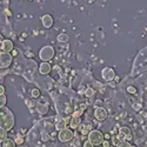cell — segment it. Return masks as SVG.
I'll use <instances>...</instances> for the list:
<instances>
[{"label": "cell", "mask_w": 147, "mask_h": 147, "mask_svg": "<svg viewBox=\"0 0 147 147\" xmlns=\"http://www.w3.org/2000/svg\"><path fill=\"white\" fill-rule=\"evenodd\" d=\"M58 41L59 42H61V44H65V42H68V40H69V36H68V34H66V33H61V34H59L58 35Z\"/></svg>", "instance_id": "16"}, {"label": "cell", "mask_w": 147, "mask_h": 147, "mask_svg": "<svg viewBox=\"0 0 147 147\" xmlns=\"http://www.w3.org/2000/svg\"><path fill=\"white\" fill-rule=\"evenodd\" d=\"M36 111H38L40 114H45L48 111V105L47 104H38L36 105Z\"/></svg>", "instance_id": "15"}, {"label": "cell", "mask_w": 147, "mask_h": 147, "mask_svg": "<svg viewBox=\"0 0 147 147\" xmlns=\"http://www.w3.org/2000/svg\"><path fill=\"white\" fill-rule=\"evenodd\" d=\"M101 77H102V79L106 80V81H112V80H114V78H115V72H114V69L111 68V67H106V68H104V69L101 71Z\"/></svg>", "instance_id": "7"}, {"label": "cell", "mask_w": 147, "mask_h": 147, "mask_svg": "<svg viewBox=\"0 0 147 147\" xmlns=\"http://www.w3.org/2000/svg\"><path fill=\"white\" fill-rule=\"evenodd\" d=\"M93 94H94V90H92V88H87L86 92H85V95H86L87 98L93 96Z\"/></svg>", "instance_id": "24"}, {"label": "cell", "mask_w": 147, "mask_h": 147, "mask_svg": "<svg viewBox=\"0 0 147 147\" xmlns=\"http://www.w3.org/2000/svg\"><path fill=\"white\" fill-rule=\"evenodd\" d=\"M51 69H52V67H51V65L48 64V63H45V61H42V63L40 64V66H39V72L41 73V74H48V73L51 72Z\"/></svg>", "instance_id": "11"}, {"label": "cell", "mask_w": 147, "mask_h": 147, "mask_svg": "<svg viewBox=\"0 0 147 147\" xmlns=\"http://www.w3.org/2000/svg\"><path fill=\"white\" fill-rule=\"evenodd\" d=\"M94 117L98 121H104L107 118V111L104 107H96L94 109Z\"/></svg>", "instance_id": "8"}, {"label": "cell", "mask_w": 147, "mask_h": 147, "mask_svg": "<svg viewBox=\"0 0 147 147\" xmlns=\"http://www.w3.org/2000/svg\"><path fill=\"white\" fill-rule=\"evenodd\" d=\"M85 108H86V105H85V104H81V105H80V108H79V111H76L74 113L72 114V117L80 118V117H81V114H82V113H84V111H85Z\"/></svg>", "instance_id": "18"}, {"label": "cell", "mask_w": 147, "mask_h": 147, "mask_svg": "<svg viewBox=\"0 0 147 147\" xmlns=\"http://www.w3.org/2000/svg\"><path fill=\"white\" fill-rule=\"evenodd\" d=\"M84 147H94V145L87 139V141H85V142H84Z\"/></svg>", "instance_id": "28"}, {"label": "cell", "mask_w": 147, "mask_h": 147, "mask_svg": "<svg viewBox=\"0 0 147 147\" xmlns=\"http://www.w3.org/2000/svg\"><path fill=\"white\" fill-rule=\"evenodd\" d=\"M31 96L33 98V99H36V98H39L40 96V91L38 88H34L31 91Z\"/></svg>", "instance_id": "20"}, {"label": "cell", "mask_w": 147, "mask_h": 147, "mask_svg": "<svg viewBox=\"0 0 147 147\" xmlns=\"http://www.w3.org/2000/svg\"><path fill=\"white\" fill-rule=\"evenodd\" d=\"M5 94V87L3 85H0V95H4Z\"/></svg>", "instance_id": "30"}, {"label": "cell", "mask_w": 147, "mask_h": 147, "mask_svg": "<svg viewBox=\"0 0 147 147\" xmlns=\"http://www.w3.org/2000/svg\"><path fill=\"white\" fill-rule=\"evenodd\" d=\"M16 145H17V144H16L14 140L8 139V138H7L5 141L1 142V146H3V147H16Z\"/></svg>", "instance_id": "17"}, {"label": "cell", "mask_w": 147, "mask_h": 147, "mask_svg": "<svg viewBox=\"0 0 147 147\" xmlns=\"http://www.w3.org/2000/svg\"><path fill=\"white\" fill-rule=\"evenodd\" d=\"M117 147H133V146L129 144V141H120L118 142Z\"/></svg>", "instance_id": "22"}, {"label": "cell", "mask_w": 147, "mask_h": 147, "mask_svg": "<svg viewBox=\"0 0 147 147\" xmlns=\"http://www.w3.org/2000/svg\"><path fill=\"white\" fill-rule=\"evenodd\" d=\"M133 147H137V146H133Z\"/></svg>", "instance_id": "33"}, {"label": "cell", "mask_w": 147, "mask_h": 147, "mask_svg": "<svg viewBox=\"0 0 147 147\" xmlns=\"http://www.w3.org/2000/svg\"><path fill=\"white\" fill-rule=\"evenodd\" d=\"M12 52H13V57H16V55L18 54V51H17V50H13V51H12Z\"/></svg>", "instance_id": "32"}, {"label": "cell", "mask_w": 147, "mask_h": 147, "mask_svg": "<svg viewBox=\"0 0 147 147\" xmlns=\"http://www.w3.org/2000/svg\"><path fill=\"white\" fill-rule=\"evenodd\" d=\"M88 140L94 145V146H99L102 145V142L105 141V136L100 132V131H96V129H92L90 132V134L87 136Z\"/></svg>", "instance_id": "2"}, {"label": "cell", "mask_w": 147, "mask_h": 147, "mask_svg": "<svg viewBox=\"0 0 147 147\" xmlns=\"http://www.w3.org/2000/svg\"><path fill=\"white\" fill-rule=\"evenodd\" d=\"M41 22H42L44 27L51 28V27L53 26V18H52V16H50V14H44V16L41 17Z\"/></svg>", "instance_id": "10"}, {"label": "cell", "mask_w": 147, "mask_h": 147, "mask_svg": "<svg viewBox=\"0 0 147 147\" xmlns=\"http://www.w3.org/2000/svg\"><path fill=\"white\" fill-rule=\"evenodd\" d=\"M14 141H16L17 145H21V144H24V138L22 137H17L14 139Z\"/></svg>", "instance_id": "26"}, {"label": "cell", "mask_w": 147, "mask_h": 147, "mask_svg": "<svg viewBox=\"0 0 147 147\" xmlns=\"http://www.w3.org/2000/svg\"><path fill=\"white\" fill-rule=\"evenodd\" d=\"M12 61H13V55L11 53H1L0 54V67L1 69H6L11 66Z\"/></svg>", "instance_id": "6"}, {"label": "cell", "mask_w": 147, "mask_h": 147, "mask_svg": "<svg viewBox=\"0 0 147 147\" xmlns=\"http://www.w3.org/2000/svg\"><path fill=\"white\" fill-rule=\"evenodd\" d=\"M140 107H141L140 104H136V105H134V108H137V109H140Z\"/></svg>", "instance_id": "31"}, {"label": "cell", "mask_w": 147, "mask_h": 147, "mask_svg": "<svg viewBox=\"0 0 147 147\" xmlns=\"http://www.w3.org/2000/svg\"><path fill=\"white\" fill-rule=\"evenodd\" d=\"M127 92H128L129 94H136V93H137V88L134 87V86H128V87H127Z\"/></svg>", "instance_id": "25"}, {"label": "cell", "mask_w": 147, "mask_h": 147, "mask_svg": "<svg viewBox=\"0 0 147 147\" xmlns=\"http://www.w3.org/2000/svg\"><path fill=\"white\" fill-rule=\"evenodd\" d=\"M102 147H111V142H109L108 140H105L102 142Z\"/></svg>", "instance_id": "29"}, {"label": "cell", "mask_w": 147, "mask_h": 147, "mask_svg": "<svg viewBox=\"0 0 147 147\" xmlns=\"http://www.w3.org/2000/svg\"><path fill=\"white\" fill-rule=\"evenodd\" d=\"M36 105H38V102H35L34 100H27V106L28 107H36Z\"/></svg>", "instance_id": "27"}, {"label": "cell", "mask_w": 147, "mask_h": 147, "mask_svg": "<svg viewBox=\"0 0 147 147\" xmlns=\"http://www.w3.org/2000/svg\"><path fill=\"white\" fill-rule=\"evenodd\" d=\"M53 57H54V48L50 45L44 46L39 51V58H40L41 61H45V63H47V61L53 59Z\"/></svg>", "instance_id": "3"}, {"label": "cell", "mask_w": 147, "mask_h": 147, "mask_svg": "<svg viewBox=\"0 0 147 147\" xmlns=\"http://www.w3.org/2000/svg\"><path fill=\"white\" fill-rule=\"evenodd\" d=\"M6 139H7V131L0 128V140H1V142H3V141H5Z\"/></svg>", "instance_id": "19"}, {"label": "cell", "mask_w": 147, "mask_h": 147, "mask_svg": "<svg viewBox=\"0 0 147 147\" xmlns=\"http://www.w3.org/2000/svg\"><path fill=\"white\" fill-rule=\"evenodd\" d=\"M14 50V45L11 40L5 39L1 40V53H9Z\"/></svg>", "instance_id": "9"}, {"label": "cell", "mask_w": 147, "mask_h": 147, "mask_svg": "<svg viewBox=\"0 0 147 147\" xmlns=\"http://www.w3.org/2000/svg\"><path fill=\"white\" fill-rule=\"evenodd\" d=\"M80 125H81V119L80 118H77V117H72V121H71V124H69V127L73 128V129H76Z\"/></svg>", "instance_id": "14"}, {"label": "cell", "mask_w": 147, "mask_h": 147, "mask_svg": "<svg viewBox=\"0 0 147 147\" xmlns=\"http://www.w3.org/2000/svg\"><path fill=\"white\" fill-rule=\"evenodd\" d=\"M74 137V133H73L72 129L69 128H64L63 131H60L59 134H58V139L61 141V142H68L73 139Z\"/></svg>", "instance_id": "5"}, {"label": "cell", "mask_w": 147, "mask_h": 147, "mask_svg": "<svg viewBox=\"0 0 147 147\" xmlns=\"http://www.w3.org/2000/svg\"><path fill=\"white\" fill-rule=\"evenodd\" d=\"M67 125H68V122H67L66 118L65 119H59V121H57V124H55V129L58 132H60V131H63L64 128H66Z\"/></svg>", "instance_id": "13"}, {"label": "cell", "mask_w": 147, "mask_h": 147, "mask_svg": "<svg viewBox=\"0 0 147 147\" xmlns=\"http://www.w3.org/2000/svg\"><path fill=\"white\" fill-rule=\"evenodd\" d=\"M48 139H50V134H48L47 132H42L41 133V140L42 141H47Z\"/></svg>", "instance_id": "23"}, {"label": "cell", "mask_w": 147, "mask_h": 147, "mask_svg": "<svg viewBox=\"0 0 147 147\" xmlns=\"http://www.w3.org/2000/svg\"><path fill=\"white\" fill-rule=\"evenodd\" d=\"M6 95H0V108H3V107H6Z\"/></svg>", "instance_id": "21"}, {"label": "cell", "mask_w": 147, "mask_h": 147, "mask_svg": "<svg viewBox=\"0 0 147 147\" xmlns=\"http://www.w3.org/2000/svg\"><path fill=\"white\" fill-rule=\"evenodd\" d=\"M78 129L80 131V133L82 134V136H88L90 132L92 131L90 124H81V125L78 127Z\"/></svg>", "instance_id": "12"}, {"label": "cell", "mask_w": 147, "mask_h": 147, "mask_svg": "<svg viewBox=\"0 0 147 147\" xmlns=\"http://www.w3.org/2000/svg\"><path fill=\"white\" fill-rule=\"evenodd\" d=\"M120 141H129L132 140V133H131V129L127 127V126H122L120 127L119 129V134H118V138H117Z\"/></svg>", "instance_id": "4"}, {"label": "cell", "mask_w": 147, "mask_h": 147, "mask_svg": "<svg viewBox=\"0 0 147 147\" xmlns=\"http://www.w3.org/2000/svg\"><path fill=\"white\" fill-rule=\"evenodd\" d=\"M16 125V119L14 114L7 107H3L1 112H0V128L5 131H11Z\"/></svg>", "instance_id": "1"}]
</instances>
